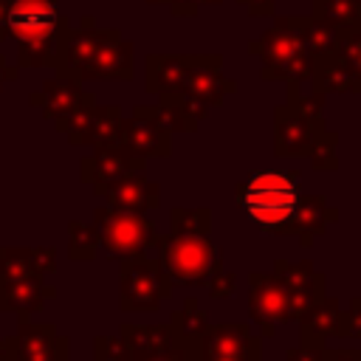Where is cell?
Segmentation results:
<instances>
[{
    "label": "cell",
    "instance_id": "obj_29",
    "mask_svg": "<svg viewBox=\"0 0 361 361\" xmlns=\"http://www.w3.org/2000/svg\"><path fill=\"white\" fill-rule=\"evenodd\" d=\"M17 73H20V68H17V65H8V62H6V56L0 54V90H3V85H6V82H14V79H17Z\"/></svg>",
    "mask_w": 361,
    "mask_h": 361
},
{
    "label": "cell",
    "instance_id": "obj_5",
    "mask_svg": "<svg viewBox=\"0 0 361 361\" xmlns=\"http://www.w3.org/2000/svg\"><path fill=\"white\" fill-rule=\"evenodd\" d=\"M172 279L161 262L147 259L144 254L127 257L121 262V307L133 313L158 310V305L169 296Z\"/></svg>",
    "mask_w": 361,
    "mask_h": 361
},
{
    "label": "cell",
    "instance_id": "obj_19",
    "mask_svg": "<svg viewBox=\"0 0 361 361\" xmlns=\"http://www.w3.org/2000/svg\"><path fill=\"white\" fill-rule=\"evenodd\" d=\"M305 322H302V344H310V347H319V338H324L327 333H344L341 322L347 319L344 313H338V305L330 299H319V305L307 307L305 313Z\"/></svg>",
    "mask_w": 361,
    "mask_h": 361
},
{
    "label": "cell",
    "instance_id": "obj_25",
    "mask_svg": "<svg viewBox=\"0 0 361 361\" xmlns=\"http://www.w3.org/2000/svg\"><path fill=\"white\" fill-rule=\"evenodd\" d=\"M96 237L82 223H71V259H93Z\"/></svg>",
    "mask_w": 361,
    "mask_h": 361
},
{
    "label": "cell",
    "instance_id": "obj_15",
    "mask_svg": "<svg viewBox=\"0 0 361 361\" xmlns=\"http://www.w3.org/2000/svg\"><path fill=\"white\" fill-rule=\"evenodd\" d=\"M11 355L17 361H65V341L54 333L51 324H34L20 319L17 341L11 344Z\"/></svg>",
    "mask_w": 361,
    "mask_h": 361
},
{
    "label": "cell",
    "instance_id": "obj_31",
    "mask_svg": "<svg viewBox=\"0 0 361 361\" xmlns=\"http://www.w3.org/2000/svg\"><path fill=\"white\" fill-rule=\"evenodd\" d=\"M6 11H8V0H0V42L8 39V34H6Z\"/></svg>",
    "mask_w": 361,
    "mask_h": 361
},
{
    "label": "cell",
    "instance_id": "obj_1",
    "mask_svg": "<svg viewBox=\"0 0 361 361\" xmlns=\"http://www.w3.org/2000/svg\"><path fill=\"white\" fill-rule=\"evenodd\" d=\"M68 25L59 0H8L6 34L17 39V68H56Z\"/></svg>",
    "mask_w": 361,
    "mask_h": 361
},
{
    "label": "cell",
    "instance_id": "obj_10",
    "mask_svg": "<svg viewBox=\"0 0 361 361\" xmlns=\"http://www.w3.org/2000/svg\"><path fill=\"white\" fill-rule=\"evenodd\" d=\"M251 316L257 322H288L299 310L296 293L279 279V276H251V299H248Z\"/></svg>",
    "mask_w": 361,
    "mask_h": 361
},
{
    "label": "cell",
    "instance_id": "obj_16",
    "mask_svg": "<svg viewBox=\"0 0 361 361\" xmlns=\"http://www.w3.org/2000/svg\"><path fill=\"white\" fill-rule=\"evenodd\" d=\"M99 192L107 195L110 209H116V212H133V214H141V212L158 206V186H155L152 180H147L144 175H138V169L121 175L118 180L102 186Z\"/></svg>",
    "mask_w": 361,
    "mask_h": 361
},
{
    "label": "cell",
    "instance_id": "obj_14",
    "mask_svg": "<svg viewBox=\"0 0 361 361\" xmlns=\"http://www.w3.org/2000/svg\"><path fill=\"white\" fill-rule=\"evenodd\" d=\"M144 166V158L130 155L121 144H107V147H96L93 155H87L82 161V178L87 183L96 186V192L113 180H118L127 172H135Z\"/></svg>",
    "mask_w": 361,
    "mask_h": 361
},
{
    "label": "cell",
    "instance_id": "obj_30",
    "mask_svg": "<svg viewBox=\"0 0 361 361\" xmlns=\"http://www.w3.org/2000/svg\"><path fill=\"white\" fill-rule=\"evenodd\" d=\"M322 361H361V353H347V350H341V353H324Z\"/></svg>",
    "mask_w": 361,
    "mask_h": 361
},
{
    "label": "cell",
    "instance_id": "obj_2",
    "mask_svg": "<svg viewBox=\"0 0 361 361\" xmlns=\"http://www.w3.org/2000/svg\"><path fill=\"white\" fill-rule=\"evenodd\" d=\"M237 200L243 212L271 234H290L293 220L302 203V192L296 183V172H282V169H259L251 172L240 189Z\"/></svg>",
    "mask_w": 361,
    "mask_h": 361
},
{
    "label": "cell",
    "instance_id": "obj_33",
    "mask_svg": "<svg viewBox=\"0 0 361 361\" xmlns=\"http://www.w3.org/2000/svg\"><path fill=\"white\" fill-rule=\"evenodd\" d=\"M358 23H361V17H358ZM358 23H355V25H358Z\"/></svg>",
    "mask_w": 361,
    "mask_h": 361
},
{
    "label": "cell",
    "instance_id": "obj_11",
    "mask_svg": "<svg viewBox=\"0 0 361 361\" xmlns=\"http://www.w3.org/2000/svg\"><path fill=\"white\" fill-rule=\"evenodd\" d=\"M82 93H85L82 90V79L56 71V76L54 79H45L42 87L28 96V102H31V107H39L42 116L48 121H54L56 130H62L65 121H68V116L76 110Z\"/></svg>",
    "mask_w": 361,
    "mask_h": 361
},
{
    "label": "cell",
    "instance_id": "obj_26",
    "mask_svg": "<svg viewBox=\"0 0 361 361\" xmlns=\"http://www.w3.org/2000/svg\"><path fill=\"white\" fill-rule=\"evenodd\" d=\"M223 0H166L172 17H195L203 6H220Z\"/></svg>",
    "mask_w": 361,
    "mask_h": 361
},
{
    "label": "cell",
    "instance_id": "obj_4",
    "mask_svg": "<svg viewBox=\"0 0 361 361\" xmlns=\"http://www.w3.org/2000/svg\"><path fill=\"white\" fill-rule=\"evenodd\" d=\"M158 245H161L164 271L169 274V279L180 285H203L217 271L220 251L203 234L172 231L169 237H161Z\"/></svg>",
    "mask_w": 361,
    "mask_h": 361
},
{
    "label": "cell",
    "instance_id": "obj_21",
    "mask_svg": "<svg viewBox=\"0 0 361 361\" xmlns=\"http://www.w3.org/2000/svg\"><path fill=\"white\" fill-rule=\"evenodd\" d=\"M310 11L327 23H333L338 31L353 28L361 17V0H310Z\"/></svg>",
    "mask_w": 361,
    "mask_h": 361
},
{
    "label": "cell",
    "instance_id": "obj_23",
    "mask_svg": "<svg viewBox=\"0 0 361 361\" xmlns=\"http://www.w3.org/2000/svg\"><path fill=\"white\" fill-rule=\"evenodd\" d=\"M333 51L344 59V65L353 71V76L358 79V87H361V23L338 31V42Z\"/></svg>",
    "mask_w": 361,
    "mask_h": 361
},
{
    "label": "cell",
    "instance_id": "obj_28",
    "mask_svg": "<svg viewBox=\"0 0 361 361\" xmlns=\"http://www.w3.org/2000/svg\"><path fill=\"white\" fill-rule=\"evenodd\" d=\"M240 6H245V11L251 17H274L276 14V0H237Z\"/></svg>",
    "mask_w": 361,
    "mask_h": 361
},
{
    "label": "cell",
    "instance_id": "obj_8",
    "mask_svg": "<svg viewBox=\"0 0 361 361\" xmlns=\"http://www.w3.org/2000/svg\"><path fill=\"white\" fill-rule=\"evenodd\" d=\"M324 121L310 118L293 102H282L274 110V152L282 155H310L319 135L324 133Z\"/></svg>",
    "mask_w": 361,
    "mask_h": 361
},
{
    "label": "cell",
    "instance_id": "obj_12",
    "mask_svg": "<svg viewBox=\"0 0 361 361\" xmlns=\"http://www.w3.org/2000/svg\"><path fill=\"white\" fill-rule=\"evenodd\" d=\"M118 144L135 155V158H152V155H169L172 152V130L158 124L155 118L133 113L130 118H121Z\"/></svg>",
    "mask_w": 361,
    "mask_h": 361
},
{
    "label": "cell",
    "instance_id": "obj_6",
    "mask_svg": "<svg viewBox=\"0 0 361 361\" xmlns=\"http://www.w3.org/2000/svg\"><path fill=\"white\" fill-rule=\"evenodd\" d=\"M96 237L102 248L110 257H135L144 254V248L155 240V223L133 214V212H116V209H96Z\"/></svg>",
    "mask_w": 361,
    "mask_h": 361
},
{
    "label": "cell",
    "instance_id": "obj_18",
    "mask_svg": "<svg viewBox=\"0 0 361 361\" xmlns=\"http://www.w3.org/2000/svg\"><path fill=\"white\" fill-rule=\"evenodd\" d=\"M189 62L192 54H149L144 62V87L155 96L178 90Z\"/></svg>",
    "mask_w": 361,
    "mask_h": 361
},
{
    "label": "cell",
    "instance_id": "obj_20",
    "mask_svg": "<svg viewBox=\"0 0 361 361\" xmlns=\"http://www.w3.org/2000/svg\"><path fill=\"white\" fill-rule=\"evenodd\" d=\"M118 130H121V110L116 104H96L85 127L82 144H93V147L118 144Z\"/></svg>",
    "mask_w": 361,
    "mask_h": 361
},
{
    "label": "cell",
    "instance_id": "obj_13",
    "mask_svg": "<svg viewBox=\"0 0 361 361\" xmlns=\"http://www.w3.org/2000/svg\"><path fill=\"white\" fill-rule=\"evenodd\" d=\"M135 76V45L133 39H124L121 34L104 42L96 56L85 65L79 79H107V82H127Z\"/></svg>",
    "mask_w": 361,
    "mask_h": 361
},
{
    "label": "cell",
    "instance_id": "obj_3",
    "mask_svg": "<svg viewBox=\"0 0 361 361\" xmlns=\"http://www.w3.org/2000/svg\"><path fill=\"white\" fill-rule=\"evenodd\" d=\"M248 51L259 56V73L265 82L288 85L310 79L313 51L302 28V14H276L274 25L248 42Z\"/></svg>",
    "mask_w": 361,
    "mask_h": 361
},
{
    "label": "cell",
    "instance_id": "obj_17",
    "mask_svg": "<svg viewBox=\"0 0 361 361\" xmlns=\"http://www.w3.org/2000/svg\"><path fill=\"white\" fill-rule=\"evenodd\" d=\"M310 87L319 93H361L358 79L353 76V71L344 65V59L336 51L327 54H313V65H310Z\"/></svg>",
    "mask_w": 361,
    "mask_h": 361
},
{
    "label": "cell",
    "instance_id": "obj_24",
    "mask_svg": "<svg viewBox=\"0 0 361 361\" xmlns=\"http://www.w3.org/2000/svg\"><path fill=\"white\" fill-rule=\"evenodd\" d=\"M336 141H338V135L330 133V130H324V133L319 135L316 147L310 149V164H313V169H336V166H338V161H336Z\"/></svg>",
    "mask_w": 361,
    "mask_h": 361
},
{
    "label": "cell",
    "instance_id": "obj_22",
    "mask_svg": "<svg viewBox=\"0 0 361 361\" xmlns=\"http://www.w3.org/2000/svg\"><path fill=\"white\" fill-rule=\"evenodd\" d=\"M302 28H305V37H307V45L313 54H327L338 42V28L333 23L316 17L313 11L302 14Z\"/></svg>",
    "mask_w": 361,
    "mask_h": 361
},
{
    "label": "cell",
    "instance_id": "obj_27",
    "mask_svg": "<svg viewBox=\"0 0 361 361\" xmlns=\"http://www.w3.org/2000/svg\"><path fill=\"white\" fill-rule=\"evenodd\" d=\"M234 285H237V276H234V274H228V271H214L209 288H212V296L226 299V296L234 290Z\"/></svg>",
    "mask_w": 361,
    "mask_h": 361
},
{
    "label": "cell",
    "instance_id": "obj_9",
    "mask_svg": "<svg viewBox=\"0 0 361 361\" xmlns=\"http://www.w3.org/2000/svg\"><path fill=\"white\" fill-rule=\"evenodd\" d=\"M178 90L192 99H200L206 107H220L223 99L237 90V85L223 76L220 54H192V62H189Z\"/></svg>",
    "mask_w": 361,
    "mask_h": 361
},
{
    "label": "cell",
    "instance_id": "obj_32",
    "mask_svg": "<svg viewBox=\"0 0 361 361\" xmlns=\"http://www.w3.org/2000/svg\"><path fill=\"white\" fill-rule=\"evenodd\" d=\"M147 3H152V6H166V0H147Z\"/></svg>",
    "mask_w": 361,
    "mask_h": 361
},
{
    "label": "cell",
    "instance_id": "obj_7",
    "mask_svg": "<svg viewBox=\"0 0 361 361\" xmlns=\"http://www.w3.org/2000/svg\"><path fill=\"white\" fill-rule=\"evenodd\" d=\"M118 34H121L118 28H102L93 14H85L79 20V28L68 25V31H65V37L59 42V54H56V68L54 71H62V73H71V76L79 79V73L96 56V51L104 42H110L113 37H118Z\"/></svg>",
    "mask_w": 361,
    "mask_h": 361
}]
</instances>
